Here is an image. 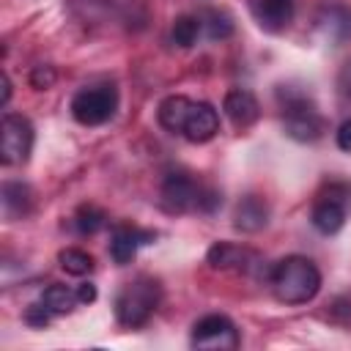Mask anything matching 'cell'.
I'll use <instances>...</instances> for the list:
<instances>
[{
  "label": "cell",
  "mask_w": 351,
  "mask_h": 351,
  "mask_svg": "<svg viewBox=\"0 0 351 351\" xmlns=\"http://www.w3.org/2000/svg\"><path fill=\"white\" fill-rule=\"evenodd\" d=\"M269 288L282 304H307L321 291V271L304 255H288L269 269Z\"/></svg>",
  "instance_id": "1"
},
{
  "label": "cell",
  "mask_w": 351,
  "mask_h": 351,
  "mask_svg": "<svg viewBox=\"0 0 351 351\" xmlns=\"http://www.w3.org/2000/svg\"><path fill=\"white\" fill-rule=\"evenodd\" d=\"M219 203L222 195L211 186H203L189 173H170L159 189V206L167 214H186V211L211 214Z\"/></svg>",
  "instance_id": "2"
},
{
  "label": "cell",
  "mask_w": 351,
  "mask_h": 351,
  "mask_svg": "<svg viewBox=\"0 0 351 351\" xmlns=\"http://www.w3.org/2000/svg\"><path fill=\"white\" fill-rule=\"evenodd\" d=\"M277 99L282 107V129L291 140L313 143L324 134L326 121L321 118V112L310 96H304L302 90H293V88H280Z\"/></svg>",
  "instance_id": "3"
},
{
  "label": "cell",
  "mask_w": 351,
  "mask_h": 351,
  "mask_svg": "<svg viewBox=\"0 0 351 351\" xmlns=\"http://www.w3.org/2000/svg\"><path fill=\"white\" fill-rule=\"evenodd\" d=\"M159 299H162L159 280L143 274V277L126 282L115 296V318H118V324L132 326V329L148 324V318L159 307Z\"/></svg>",
  "instance_id": "4"
},
{
  "label": "cell",
  "mask_w": 351,
  "mask_h": 351,
  "mask_svg": "<svg viewBox=\"0 0 351 351\" xmlns=\"http://www.w3.org/2000/svg\"><path fill=\"white\" fill-rule=\"evenodd\" d=\"M118 110V88L115 85H93L82 88L71 99V115L82 126H101Z\"/></svg>",
  "instance_id": "5"
},
{
  "label": "cell",
  "mask_w": 351,
  "mask_h": 351,
  "mask_svg": "<svg viewBox=\"0 0 351 351\" xmlns=\"http://www.w3.org/2000/svg\"><path fill=\"white\" fill-rule=\"evenodd\" d=\"M348 206H351V184L346 181H332L315 200L313 206V214H310V222L318 233L324 236H332L337 233L343 225H346V214H348Z\"/></svg>",
  "instance_id": "6"
},
{
  "label": "cell",
  "mask_w": 351,
  "mask_h": 351,
  "mask_svg": "<svg viewBox=\"0 0 351 351\" xmlns=\"http://www.w3.org/2000/svg\"><path fill=\"white\" fill-rule=\"evenodd\" d=\"M33 123L19 115V112H5L3 123H0V159L3 165L14 167V165H25L30 159L33 151Z\"/></svg>",
  "instance_id": "7"
},
{
  "label": "cell",
  "mask_w": 351,
  "mask_h": 351,
  "mask_svg": "<svg viewBox=\"0 0 351 351\" xmlns=\"http://www.w3.org/2000/svg\"><path fill=\"white\" fill-rule=\"evenodd\" d=\"M189 343L192 348H203V351H233L239 348V329L228 315L211 313L192 326Z\"/></svg>",
  "instance_id": "8"
},
{
  "label": "cell",
  "mask_w": 351,
  "mask_h": 351,
  "mask_svg": "<svg viewBox=\"0 0 351 351\" xmlns=\"http://www.w3.org/2000/svg\"><path fill=\"white\" fill-rule=\"evenodd\" d=\"M206 261H208L211 269H219V271H244V274H250L252 269L261 266L258 252H252L250 247L233 244V241H217V244H211L208 252H206Z\"/></svg>",
  "instance_id": "9"
},
{
  "label": "cell",
  "mask_w": 351,
  "mask_h": 351,
  "mask_svg": "<svg viewBox=\"0 0 351 351\" xmlns=\"http://www.w3.org/2000/svg\"><path fill=\"white\" fill-rule=\"evenodd\" d=\"M154 239H156L154 230H143V228H132V225H118L110 233V258L118 266H126L137 255V250L143 244H151Z\"/></svg>",
  "instance_id": "10"
},
{
  "label": "cell",
  "mask_w": 351,
  "mask_h": 351,
  "mask_svg": "<svg viewBox=\"0 0 351 351\" xmlns=\"http://www.w3.org/2000/svg\"><path fill=\"white\" fill-rule=\"evenodd\" d=\"M315 27L332 44L346 41L351 36V8L346 3H324L315 14Z\"/></svg>",
  "instance_id": "11"
},
{
  "label": "cell",
  "mask_w": 351,
  "mask_h": 351,
  "mask_svg": "<svg viewBox=\"0 0 351 351\" xmlns=\"http://www.w3.org/2000/svg\"><path fill=\"white\" fill-rule=\"evenodd\" d=\"M222 112L228 115V121H230L236 129H247V126H252V123L258 121L261 104H258V99H255L252 90H247V88H233V90H228L225 99H222Z\"/></svg>",
  "instance_id": "12"
},
{
  "label": "cell",
  "mask_w": 351,
  "mask_h": 351,
  "mask_svg": "<svg viewBox=\"0 0 351 351\" xmlns=\"http://www.w3.org/2000/svg\"><path fill=\"white\" fill-rule=\"evenodd\" d=\"M219 132V112L208 101H192V110L184 123V137L189 143H208Z\"/></svg>",
  "instance_id": "13"
},
{
  "label": "cell",
  "mask_w": 351,
  "mask_h": 351,
  "mask_svg": "<svg viewBox=\"0 0 351 351\" xmlns=\"http://www.w3.org/2000/svg\"><path fill=\"white\" fill-rule=\"evenodd\" d=\"M293 8H296V0H250V11L255 22L266 33L285 30L293 19Z\"/></svg>",
  "instance_id": "14"
},
{
  "label": "cell",
  "mask_w": 351,
  "mask_h": 351,
  "mask_svg": "<svg viewBox=\"0 0 351 351\" xmlns=\"http://www.w3.org/2000/svg\"><path fill=\"white\" fill-rule=\"evenodd\" d=\"M233 225L241 233H258L269 225V203L261 195H247L233 211Z\"/></svg>",
  "instance_id": "15"
},
{
  "label": "cell",
  "mask_w": 351,
  "mask_h": 351,
  "mask_svg": "<svg viewBox=\"0 0 351 351\" xmlns=\"http://www.w3.org/2000/svg\"><path fill=\"white\" fill-rule=\"evenodd\" d=\"M0 206L5 219H22L33 208V189L22 181H5L0 189Z\"/></svg>",
  "instance_id": "16"
},
{
  "label": "cell",
  "mask_w": 351,
  "mask_h": 351,
  "mask_svg": "<svg viewBox=\"0 0 351 351\" xmlns=\"http://www.w3.org/2000/svg\"><path fill=\"white\" fill-rule=\"evenodd\" d=\"M192 110V99L189 96H167L159 101V110H156V121L162 129H167L170 134H181L184 132V123H186V115Z\"/></svg>",
  "instance_id": "17"
},
{
  "label": "cell",
  "mask_w": 351,
  "mask_h": 351,
  "mask_svg": "<svg viewBox=\"0 0 351 351\" xmlns=\"http://www.w3.org/2000/svg\"><path fill=\"white\" fill-rule=\"evenodd\" d=\"M41 302H44V307H47L52 315H66V313H71V310L80 304L77 291H71L69 285H60V282H52V285L44 291Z\"/></svg>",
  "instance_id": "18"
},
{
  "label": "cell",
  "mask_w": 351,
  "mask_h": 351,
  "mask_svg": "<svg viewBox=\"0 0 351 351\" xmlns=\"http://www.w3.org/2000/svg\"><path fill=\"white\" fill-rule=\"evenodd\" d=\"M58 263H60V269L66 271V274H74V277H82V274H88V271H93V255L90 252H85V250H80V247H66V250H60L58 252Z\"/></svg>",
  "instance_id": "19"
},
{
  "label": "cell",
  "mask_w": 351,
  "mask_h": 351,
  "mask_svg": "<svg viewBox=\"0 0 351 351\" xmlns=\"http://www.w3.org/2000/svg\"><path fill=\"white\" fill-rule=\"evenodd\" d=\"M200 30H203V22H200V16H192V14H181V16H176V22H173V41H176L178 47L189 49V47L197 41Z\"/></svg>",
  "instance_id": "20"
},
{
  "label": "cell",
  "mask_w": 351,
  "mask_h": 351,
  "mask_svg": "<svg viewBox=\"0 0 351 351\" xmlns=\"http://www.w3.org/2000/svg\"><path fill=\"white\" fill-rule=\"evenodd\" d=\"M107 225V214L96 206H80L77 214H74V228L82 233V236H93L99 233L101 228Z\"/></svg>",
  "instance_id": "21"
},
{
  "label": "cell",
  "mask_w": 351,
  "mask_h": 351,
  "mask_svg": "<svg viewBox=\"0 0 351 351\" xmlns=\"http://www.w3.org/2000/svg\"><path fill=\"white\" fill-rule=\"evenodd\" d=\"M200 22H203L206 36H208L211 41H222V38L233 36V19H230L225 11L211 8V11H206V16H203Z\"/></svg>",
  "instance_id": "22"
},
{
  "label": "cell",
  "mask_w": 351,
  "mask_h": 351,
  "mask_svg": "<svg viewBox=\"0 0 351 351\" xmlns=\"http://www.w3.org/2000/svg\"><path fill=\"white\" fill-rule=\"evenodd\" d=\"M55 80H58V74H55V69L52 66H33V71H30V85L36 88V90H47V88H52L55 85Z\"/></svg>",
  "instance_id": "23"
},
{
  "label": "cell",
  "mask_w": 351,
  "mask_h": 351,
  "mask_svg": "<svg viewBox=\"0 0 351 351\" xmlns=\"http://www.w3.org/2000/svg\"><path fill=\"white\" fill-rule=\"evenodd\" d=\"M49 310L44 307V302L41 304H30L27 310H25V321L30 324V326H47L49 324Z\"/></svg>",
  "instance_id": "24"
},
{
  "label": "cell",
  "mask_w": 351,
  "mask_h": 351,
  "mask_svg": "<svg viewBox=\"0 0 351 351\" xmlns=\"http://www.w3.org/2000/svg\"><path fill=\"white\" fill-rule=\"evenodd\" d=\"M337 90H340L346 99H351V58L340 66V74H337Z\"/></svg>",
  "instance_id": "25"
},
{
  "label": "cell",
  "mask_w": 351,
  "mask_h": 351,
  "mask_svg": "<svg viewBox=\"0 0 351 351\" xmlns=\"http://www.w3.org/2000/svg\"><path fill=\"white\" fill-rule=\"evenodd\" d=\"M335 137H337V148L346 151V154H351V121H343V123L337 126Z\"/></svg>",
  "instance_id": "26"
},
{
  "label": "cell",
  "mask_w": 351,
  "mask_h": 351,
  "mask_svg": "<svg viewBox=\"0 0 351 351\" xmlns=\"http://www.w3.org/2000/svg\"><path fill=\"white\" fill-rule=\"evenodd\" d=\"M77 299H80V304L96 302V285H93V282H80V285H77Z\"/></svg>",
  "instance_id": "27"
},
{
  "label": "cell",
  "mask_w": 351,
  "mask_h": 351,
  "mask_svg": "<svg viewBox=\"0 0 351 351\" xmlns=\"http://www.w3.org/2000/svg\"><path fill=\"white\" fill-rule=\"evenodd\" d=\"M8 99H11V80H8V74L3 71V107L8 104Z\"/></svg>",
  "instance_id": "28"
}]
</instances>
